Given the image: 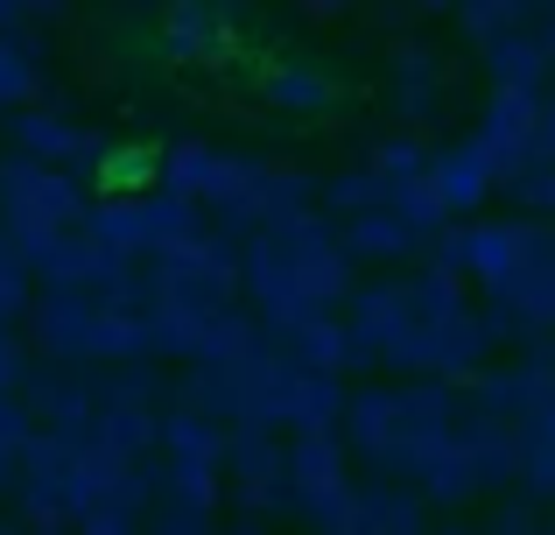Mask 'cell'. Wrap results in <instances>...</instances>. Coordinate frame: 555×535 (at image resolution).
I'll use <instances>...</instances> for the list:
<instances>
[{"label": "cell", "mask_w": 555, "mask_h": 535, "mask_svg": "<svg viewBox=\"0 0 555 535\" xmlns=\"http://www.w3.org/2000/svg\"><path fill=\"white\" fill-rule=\"evenodd\" d=\"M401 0H64L50 71L106 127L268 163H345L408 135Z\"/></svg>", "instance_id": "obj_1"}]
</instances>
